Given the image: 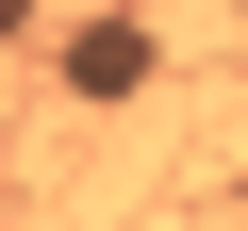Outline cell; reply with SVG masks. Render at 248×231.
Segmentation results:
<instances>
[{
  "label": "cell",
  "instance_id": "obj_3",
  "mask_svg": "<svg viewBox=\"0 0 248 231\" xmlns=\"http://www.w3.org/2000/svg\"><path fill=\"white\" fill-rule=\"evenodd\" d=\"M232 17H248V0H232Z\"/></svg>",
  "mask_w": 248,
  "mask_h": 231
},
{
  "label": "cell",
  "instance_id": "obj_2",
  "mask_svg": "<svg viewBox=\"0 0 248 231\" xmlns=\"http://www.w3.org/2000/svg\"><path fill=\"white\" fill-rule=\"evenodd\" d=\"M33 17H50V0H0V50H33Z\"/></svg>",
  "mask_w": 248,
  "mask_h": 231
},
{
  "label": "cell",
  "instance_id": "obj_1",
  "mask_svg": "<svg viewBox=\"0 0 248 231\" xmlns=\"http://www.w3.org/2000/svg\"><path fill=\"white\" fill-rule=\"evenodd\" d=\"M50 83H66V99H149V83H166V33H149V17H66Z\"/></svg>",
  "mask_w": 248,
  "mask_h": 231
}]
</instances>
